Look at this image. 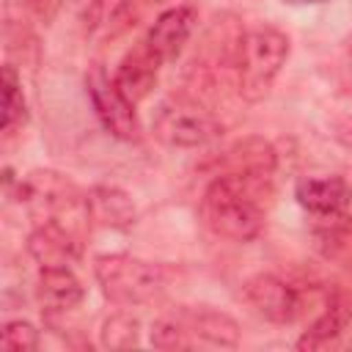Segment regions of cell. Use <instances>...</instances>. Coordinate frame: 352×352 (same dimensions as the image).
I'll return each mask as SVG.
<instances>
[{"instance_id":"obj_18","label":"cell","mask_w":352,"mask_h":352,"mask_svg":"<svg viewBox=\"0 0 352 352\" xmlns=\"http://www.w3.org/2000/svg\"><path fill=\"white\" fill-rule=\"evenodd\" d=\"M102 344L110 349H126V346L138 344V322L126 314L110 316L102 330Z\"/></svg>"},{"instance_id":"obj_5","label":"cell","mask_w":352,"mask_h":352,"mask_svg":"<svg viewBox=\"0 0 352 352\" xmlns=\"http://www.w3.org/2000/svg\"><path fill=\"white\" fill-rule=\"evenodd\" d=\"M151 129L165 146L173 148H195L220 135V124L212 110H206L190 94L165 96L154 110Z\"/></svg>"},{"instance_id":"obj_11","label":"cell","mask_w":352,"mask_h":352,"mask_svg":"<svg viewBox=\"0 0 352 352\" xmlns=\"http://www.w3.org/2000/svg\"><path fill=\"white\" fill-rule=\"evenodd\" d=\"M294 198L316 217L341 214L352 204V184L344 176H302L294 184Z\"/></svg>"},{"instance_id":"obj_20","label":"cell","mask_w":352,"mask_h":352,"mask_svg":"<svg viewBox=\"0 0 352 352\" xmlns=\"http://www.w3.org/2000/svg\"><path fill=\"white\" fill-rule=\"evenodd\" d=\"M28 6H30L38 16H44V19H47V16H52V14H55V8L60 6V0H28Z\"/></svg>"},{"instance_id":"obj_4","label":"cell","mask_w":352,"mask_h":352,"mask_svg":"<svg viewBox=\"0 0 352 352\" xmlns=\"http://www.w3.org/2000/svg\"><path fill=\"white\" fill-rule=\"evenodd\" d=\"M94 275L104 297L121 308L146 305L157 300L168 286V272L162 264L143 261V258L124 256V253L99 256L94 261Z\"/></svg>"},{"instance_id":"obj_1","label":"cell","mask_w":352,"mask_h":352,"mask_svg":"<svg viewBox=\"0 0 352 352\" xmlns=\"http://www.w3.org/2000/svg\"><path fill=\"white\" fill-rule=\"evenodd\" d=\"M272 170L231 168L217 173L201 195L204 226L231 242H248L264 228V195H270Z\"/></svg>"},{"instance_id":"obj_15","label":"cell","mask_w":352,"mask_h":352,"mask_svg":"<svg viewBox=\"0 0 352 352\" xmlns=\"http://www.w3.org/2000/svg\"><path fill=\"white\" fill-rule=\"evenodd\" d=\"M322 220H324V226L316 228L319 250L327 258L352 267V217L346 212H341V214H330Z\"/></svg>"},{"instance_id":"obj_6","label":"cell","mask_w":352,"mask_h":352,"mask_svg":"<svg viewBox=\"0 0 352 352\" xmlns=\"http://www.w3.org/2000/svg\"><path fill=\"white\" fill-rule=\"evenodd\" d=\"M85 88H88V99L94 104L96 118L102 121V126L113 138H118V140H138L140 138V124H138V116H135V104L121 94L116 80L104 74L102 66H94L88 72Z\"/></svg>"},{"instance_id":"obj_17","label":"cell","mask_w":352,"mask_h":352,"mask_svg":"<svg viewBox=\"0 0 352 352\" xmlns=\"http://www.w3.org/2000/svg\"><path fill=\"white\" fill-rule=\"evenodd\" d=\"M28 118V104L22 94V80L14 66H3V132L11 135Z\"/></svg>"},{"instance_id":"obj_21","label":"cell","mask_w":352,"mask_h":352,"mask_svg":"<svg viewBox=\"0 0 352 352\" xmlns=\"http://www.w3.org/2000/svg\"><path fill=\"white\" fill-rule=\"evenodd\" d=\"M289 6H322V3H330V0H283Z\"/></svg>"},{"instance_id":"obj_7","label":"cell","mask_w":352,"mask_h":352,"mask_svg":"<svg viewBox=\"0 0 352 352\" xmlns=\"http://www.w3.org/2000/svg\"><path fill=\"white\" fill-rule=\"evenodd\" d=\"M242 297L258 316L275 324H292L305 314V294L272 272L248 278L242 286Z\"/></svg>"},{"instance_id":"obj_14","label":"cell","mask_w":352,"mask_h":352,"mask_svg":"<svg viewBox=\"0 0 352 352\" xmlns=\"http://www.w3.org/2000/svg\"><path fill=\"white\" fill-rule=\"evenodd\" d=\"M135 16V0H91L85 22L94 38H116L121 36Z\"/></svg>"},{"instance_id":"obj_19","label":"cell","mask_w":352,"mask_h":352,"mask_svg":"<svg viewBox=\"0 0 352 352\" xmlns=\"http://www.w3.org/2000/svg\"><path fill=\"white\" fill-rule=\"evenodd\" d=\"M3 346L8 352H33V349H38V330L25 319L6 322L3 324Z\"/></svg>"},{"instance_id":"obj_12","label":"cell","mask_w":352,"mask_h":352,"mask_svg":"<svg viewBox=\"0 0 352 352\" xmlns=\"http://www.w3.org/2000/svg\"><path fill=\"white\" fill-rule=\"evenodd\" d=\"M352 324V297L341 289L324 297L319 316L308 324V330L297 338V349H322L330 346L346 327Z\"/></svg>"},{"instance_id":"obj_2","label":"cell","mask_w":352,"mask_h":352,"mask_svg":"<svg viewBox=\"0 0 352 352\" xmlns=\"http://www.w3.org/2000/svg\"><path fill=\"white\" fill-rule=\"evenodd\" d=\"M289 58V36L272 25L253 28L239 36L234 50L236 91L245 102H258L270 94L280 66Z\"/></svg>"},{"instance_id":"obj_3","label":"cell","mask_w":352,"mask_h":352,"mask_svg":"<svg viewBox=\"0 0 352 352\" xmlns=\"http://www.w3.org/2000/svg\"><path fill=\"white\" fill-rule=\"evenodd\" d=\"M151 344L160 349L236 346L239 324L214 308H176L151 324Z\"/></svg>"},{"instance_id":"obj_10","label":"cell","mask_w":352,"mask_h":352,"mask_svg":"<svg viewBox=\"0 0 352 352\" xmlns=\"http://www.w3.org/2000/svg\"><path fill=\"white\" fill-rule=\"evenodd\" d=\"M195 19L198 16H195V8L192 6L168 8V11H162L154 19V25L148 28L143 44L151 50V55L160 63H168V60H173L184 50L187 38H190V33L195 28Z\"/></svg>"},{"instance_id":"obj_16","label":"cell","mask_w":352,"mask_h":352,"mask_svg":"<svg viewBox=\"0 0 352 352\" xmlns=\"http://www.w3.org/2000/svg\"><path fill=\"white\" fill-rule=\"evenodd\" d=\"M88 206L96 214V220L104 223V226H126L135 217V209H132L129 198L118 190H110V187L94 190V195L88 198Z\"/></svg>"},{"instance_id":"obj_8","label":"cell","mask_w":352,"mask_h":352,"mask_svg":"<svg viewBox=\"0 0 352 352\" xmlns=\"http://www.w3.org/2000/svg\"><path fill=\"white\" fill-rule=\"evenodd\" d=\"M28 250L41 267H69L82 253V234L69 226L41 220L28 236Z\"/></svg>"},{"instance_id":"obj_13","label":"cell","mask_w":352,"mask_h":352,"mask_svg":"<svg viewBox=\"0 0 352 352\" xmlns=\"http://www.w3.org/2000/svg\"><path fill=\"white\" fill-rule=\"evenodd\" d=\"M160 60L151 55V50L140 41L135 50H129L124 58H121V63H118V69H116V85L121 88V94L132 102V104H138V102H143L148 94H151V88H154V82H157V72H160Z\"/></svg>"},{"instance_id":"obj_9","label":"cell","mask_w":352,"mask_h":352,"mask_svg":"<svg viewBox=\"0 0 352 352\" xmlns=\"http://www.w3.org/2000/svg\"><path fill=\"white\" fill-rule=\"evenodd\" d=\"M82 297H85V289L69 267H41L36 280V300L41 305V314L50 322L55 316H66L77 311Z\"/></svg>"}]
</instances>
